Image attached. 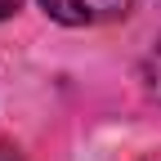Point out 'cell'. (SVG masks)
Instances as JSON below:
<instances>
[{
	"instance_id": "obj_1",
	"label": "cell",
	"mask_w": 161,
	"mask_h": 161,
	"mask_svg": "<svg viewBox=\"0 0 161 161\" xmlns=\"http://www.w3.org/2000/svg\"><path fill=\"white\" fill-rule=\"evenodd\" d=\"M40 9L63 27H98V23L125 18L134 0H40Z\"/></svg>"
},
{
	"instance_id": "obj_4",
	"label": "cell",
	"mask_w": 161,
	"mask_h": 161,
	"mask_svg": "<svg viewBox=\"0 0 161 161\" xmlns=\"http://www.w3.org/2000/svg\"><path fill=\"white\" fill-rule=\"evenodd\" d=\"M0 161H23V157H18V152H14L9 143H0Z\"/></svg>"
},
{
	"instance_id": "obj_2",
	"label": "cell",
	"mask_w": 161,
	"mask_h": 161,
	"mask_svg": "<svg viewBox=\"0 0 161 161\" xmlns=\"http://www.w3.org/2000/svg\"><path fill=\"white\" fill-rule=\"evenodd\" d=\"M143 85H148V94L161 103V45L143 58Z\"/></svg>"
},
{
	"instance_id": "obj_3",
	"label": "cell",
	"mask_w": 161,
	"mask_h": 161,
	"mask_svg": "<svg viewBox=\"0 0 161 161\" xmlns=\"http://www.w3.org/2000/svg\"><path fill=\"white\" fill-rule=\"evenodd\" d=\"M18 5H23V0H0V23H5V18H9V14H14Z\"/></svg>"
}]
</instances>
